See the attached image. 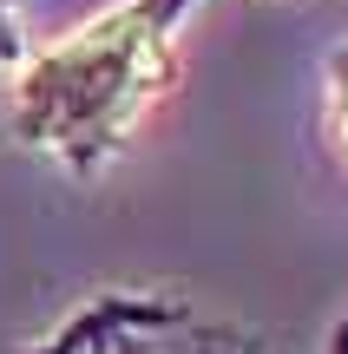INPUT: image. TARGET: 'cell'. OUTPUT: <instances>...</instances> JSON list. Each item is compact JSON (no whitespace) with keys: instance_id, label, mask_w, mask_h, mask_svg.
Wrapping results in <instances>:
<instances>
[{"instance_id":"obj_3","label":"cell","mask_w":348,"mask_h":354,"mask_svg":"<svg viewBox=\"0 0 348 354\" xmlns=\"http://www.w3.org/2000/svg\"><path fill=\"white\" fill-rule=\"evenodd\" d=\"M33 59L26 46V20H20V0H0V73H20Z\"/></svg>"},{"instance_id":"obj_2","label":"cell","mask_w":348,"mask_h":354,"mask_svg":"<svg viewBox=\"0 0 348 354\" xmlns=\"http://www.w3.org/2000/svg\"><path fill=\"white\" fill-rule=\"evenodd\" d=\"M20 354H270L237 322L204 315L178 289H99Z\"/></svg>"},{"instance_id":"obj_5","label":"cell","mask_w":348,"mask_h":354,"mask_svg":"<svg viewBox=\"0 0 348 354\" xmlns=\"http://www.w3.org/2000/svg\"><path fill=\"white\" fill-rule=\"evenodd\" d=\"M336 354H348V322H342V328H336Z\"/></svg>"},{"instance_id":"obj_1","label":"cell","mask_w":348,"mask_h":354,"mask_svg":"<svg viewBox=\"0 0 348 354\" xmlns=\"http://www.w3.org/2000/svg\"><path fill=\"white\" fill-rule=\"evenodd\" d=\"M204 0H118L13 73L7 131L73 177L131 151L145 118L178 92V33Z\"/></svg>"},{"instance_id":"obj_4","label":"cell","mask_w":348,"mask_h":354,"mask_svg":"<svg viewBox=\"0 0 348 354\" xmlns=\"http://www.w3.org/2000/svg\"><path fill=\"white\" fill-rule=\"evenodd\" d=\"M329 125H336V145L348 158V46L329 53Z\"/></svg>"}]
</instances>
